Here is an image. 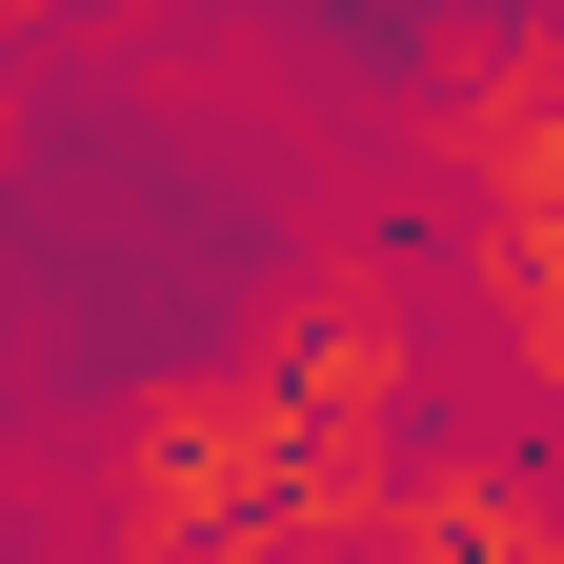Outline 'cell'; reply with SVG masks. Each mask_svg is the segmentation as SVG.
<instances>
[{
	"instance_id": "cell-3",
	"label": "cell",
	"mask_w": 564,
	"mask_h": 564,
	"mask_svg": "<svg viewBox=\"0 0 564 564\" xmlns=\"http://www.w3.org/2000/svg\"><path fill=\"white\" fill-rule=\"evenodd\" d=\"M524 484H544V524H564V423H544V464H524Z\"/></svg>"
},
{
	"instance_id": "cell-1",
	"label": "cell",
	"mask_w": 564,
	"mask_h": 564,
	"mask_svg": "<svg viewBox=\"0 0 564 564\" xmlns=\"http://www.w3.org/2000/svg\"><path fill=\"white\" fill-rule=\"evenodd\" d=\"M242 383H282L303 423H364V444H383V423H403V383H423V303L383 282V242H323L303 282H282V303H262V343H242Z\"/></svg>"
},
{
	"instance_id": "cell-2",
	"label": "cell",
	"mask_w": 564,
	"mask_h": 564,
	"mask_svg": "<svg viewBox=\"0 0 564 564\" xmlns=\"http://www.w3.org/2000/svg\"><path fill=\"white\" fill-rule=\"evenodd\" d=\"M383 564H564V524H544V484H524V464H403Z\"/></svg>"
}]
</instances>
